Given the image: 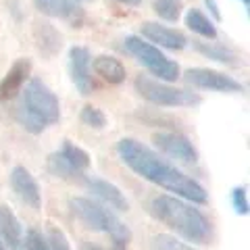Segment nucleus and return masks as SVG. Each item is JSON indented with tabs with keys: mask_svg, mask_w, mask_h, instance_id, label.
I'll return each instance as SVG.
<instances>
[{
	"mask_svg": "<svg viewBox=\"0 0 250 250\" xmlns=\"http://www.w3.org/2000/svg\"><path fill=\"white\" fill-rule=\"evenodd\" d=\"M117 154L136 175L146 179V182L159 186L167 192H173L177 198H184L192 205H207L208 192L205 188L196 179L186 175L182 169L167 163L146 144L138 142L134 138H123L117 144Z\"/></svg>",
	"mask_w": 250,
	"mask_h": 250,
	"instance_id": "1",
	"label": "nucleus"
},
{
	"mask_svg": "<svg viewBox=\"0 0 250 250\" xmlns=\"http://www.w3.org/2000/svg\"><path fill=\"white\" fill-rule=\"evenodd\" d=\"M148 213L177 236L194 244H208L213 236V228L207 215L184 198L169 196V194L154 196L148 202Z\"/></svg>",
	"mask_w": 250,
	"mask_h": 250,
	"instance_id": "2",
	"label": "nucleus"
},
{
	"mask_svg": "<svg viewBox=\"0 0 250 250\" xmlns=\"http://www.w3.org/2000/svg\"><path fill=\"white\" fill-rule=\"evenodd\" d=\"M69 208H71L73 217L80 219L88 229L106 233L113 240L115 248L121 250L131 242V229L115 215L113 208L100 205V202L92 198H83V196H73L69 200Z\"/></svg>",
	"mask_w": 250,
	"mask_h": 250,
	"instance_id": "3",
	"label": "nucleus"
},
{
	"mask_svg": "<svg viewBox=\"0 0 250 250\" xmlns=\"http://www.w3.org/2000/svg\"><path fill=\"white\" fill-rule=\"evenodd\" d=\"M123 48H125L127 54H131L140 65L146 67L148 71L156 77V80L171 83V82L179 80V75H182L177 62L171 61L161 48H156V46H152L150 42H146L144 38L127 36L123 40Z\"/></svg>",
	"mask_w": 250,
	"mask_h": 250,
	"instance_id": "4",
	"label": "nucleus"
},
{
	"mask_svg": "<svg viewBox=\"0 0 250 250\" xmlns=\"http://www.w3.org/2000/svg\"><path fill=\"white\" fill-rule=\"evenodd\" d=\"M134 85L140 96L156 106H196L202 100L196 92L175 88V85H171L167 82H161L156 77L142 75V73L136 77Z\"/></svg>",
	"mask_w": 250,
	"mask_h": 250,
	"instance_id": "5",
	"label": "nucleus"
},
{
	"mask_svg": "<svg viewBox=\"0 0 250 250\" xmlns=\"http://www.w3.org/2000/svg\"><path fill=\"white\" fill-rule=\"evenodd\" d=\"M27 108L31 115H36L46 125H54L61 121V103L59 96L46 85L40 77H31L23 92V100L19 103Z\"/></svg>",
	"mask_w": 250,
	"mask_h": 250,
	"instance_id": "6",
	"label": "nucleus"
},
{
	"mask_svg": "<svg viewBox=\"0 0 250 250\" xmlns=\"http://www.w3.org/2000/svg\"><path fill=\"white\" fill-rule=\"evenodd\" d=\"M184 80L198 90H213V92H225V94H240L244 92L236 77L225 75L217 69H207V67H192L184 73Z\"/></svg>",
	"mask_w": 250,
	"mask_h": 250,
	"instance_id": "7",
	"label": "nucleus"
},
{
	"mask_svg": "<svg viewBox=\"0 0 250 250\" xmlns=\"http://www.w3.org/2000/svg\"><path fill=\"white\" fill-rule=\"evenodd\" d=\"M152 142L163 154L184 163V165H194L198 161V150L190 142V138L179 131H159L152 136Z\"/></svg>",
	"mask_w": 250,
	"mask_h": 250,
	"instance_id": "8",
	"label": "nucleus"
},
{
	"mask_svg": "<svg viewBox=\"0 0 250 250\" xmlns=\"http://www.w3.org/2000/svg\"><path fill=\"white\" fill-rule=\"evenodd\" d=\"M140 38H144L146 42H150L156 48H167V50H184L188 46V38L184 36V31H179L175 27L161 25L154 21H146L140 27Z\"/></svg>",
	"mask_w": 250,
	"mask_h": 250,
	"instance_id": "9",
	"label": "nucleus"
},
{
	"mask_svg": "<svg viewBox=\"0 0 250 250\" xmlns=\"http://www.w3.org/2000/svg\"><path fill=\"white\" fill-rule=\"evenodd\" d=\"M9 179H11L13 192L17 194L23 205H27L34 210H38L42 207V190H40V186H38L36 177L31 175L25 167H21V165L13 167Z\"/></svg>",
	"mask_w": 250,
	"mask_h": 250,
	"instance_id": "10",
	"label": "nucleus"
},
{
	"mask_svg": "<svg viewBox=\"0 0 250 250\" xmlns=\"http://www.w3.org/2000/svg\"><path fill=\"white\" fill-rule=\"evenodd\" d=\"M90 50L85 46H73L69 50V69H71V80L77 92L82 96H88L94 90V82H92V69H90Z\"/></svg>",
	"mask_w": 250,
	"mask_h": 250,
	"instance_id": "11",
	"label": "nucleus"
},
{
	"mask_svg": "<svg viewBox=\"0 0 250 250\" xmlns=\"http://www.w3.org/2000/svg\"><path fill=\"white\" fill-rule=\"evenodd\" d=\"M31 73V61L29 59H17L11 65V69L6 71V75L0 82V103L4 100H13L17 94L25 88V83L29 82Z\"/></svg>",
	"mask_w": 250,
	"mask_h": 250,
	"instance_id": "12",
	"label": "nucleus"
},
{
	"mask_svg": "<svg viewBox=\"0 0 250 250\" xmlns=\"http://www.w3.org/2000/svg\"><path fill=\"white\" fill-rule=\"evenodd\" d=\"M85 186H88V190L100 200V205H104L113 210H129V200L125 198V194L117 188L115 184L106 182L103 177H88L85 179Z\"/></svg>",
	"mask_w": 250,
	"mask_h": 250,
	"instance_id": "13",
	"label": "nucleus"
},
{
	"mask_svg": "<svg viewBox=\"0 0 250 250\" xmlns=\"http://www.w3.org/2000/svg\"><path fill=\"white\" fill-rule=\"evenodd\" d=\"M31 36H34L36 48L40 50L42 57H46V59L57 57V54L61 52V48H62V36H61V31L54 27L50 21H44V19L34 21Z\"/></svg>",
	"mask_w": 250,
	"mask_h": 250,
	"instance_id": "14",
	"label": "nucleus"
},
{
	"mask_svg": "<svg viewBox=\"0 0 250 250\" xmlns=\"http://www.w3.org/2000/svg\"><path fill=\"white\" fill-rule=\"evenodd\" d=\"M0 240L11 250H25L23 225L6 205H0Z\"/></svg>",
	"mask_w": 250,
	"mask_h": 250,
	"instance_id": "15",
	"label": "nucleus"
},
{
	"mask_svg": "<svg viewBox=\"0 0 250 250\" xmlns=\"http://www.w3.org/2000/svg\"><path fill=\"white\" fill-rule=\"evenodd\" d=\"M34 4L46 17L65 19V21H71L73 25H80L83 19V11L73 0H34Z\"/></svg>",
	"mask_w": 250,
	"mask_h": 250,
	"instance_id": "16",
	"label": "nucleus"
},
{
	"mask_svg": "<svg viewBox=\"0 0 250 250\" xmlns=\"http://www.w3.org/2000/svg\"><path fill=\"white\" fill-rule=\"evenodd\" d=\"M92 69H94V73L100 75L111 85H121L125 82V77H127L125 65L119 59L111 57V54H100V57H96L92 62Z\"/></svg>",
	"mask_w": 250,
	"mask_h": 250,
	"instance_id": "17",
	"label": "nucleus"
},
{
	"mask_svg": "<svg viewBox=\"0 0 250 250\" xmlns=\"http://www.w3.org/2000/svg\"><path fill=\"white\" fill-rule=\"evenodd\" d=\"M194 50H196L198 54H202V57H207L210 61L215 62H221V65H236L240 54L231 48V46L228 44H221V42H202V40H196L192 42Z\"/></svg>",
	"mask_w": 250,
	"mask_h": 250,
	"instance_id": "18",
	"label": "nucleus"
},
{
	"mask_svg": "<svg viewBox=\"0 0 250 250\" xmlns=\"http://www.w3.org/2000/svg\"><path fill=\"white\" fill-rule=\"evenodd\" d=\"M186 25H188V29L194 31V34L200 38H207V40H215L217 38V27H215L213 19H210L207 13H202L200 9H188Z\"/></svg>",
	"mask_w": 250,
	"mask_h": 250,
	"instance_id": "19",
	"label": "nucleus"
},
{
	"mask_svg": "<svg viewBox=\"0 0 250 250\" xmlns=\"http://www.w3.org/2000/svg\"><path fill=\"white\" fill-rule=\"evenodd\" d=\"M62 156L67 159V163L71 167H75L80 173H83V171H88L90 167V154L83 150V148H80L77 144H73L71 140H65L61 146V150H59Z\"/></svg>",
	"mask_w": 250,
	"mask_h": 250,
	"instance_id": "20",
	"label": "nucleus"
},
{
	"mask_svg": "<svg viewBox=\"0 0 250 250\" xmlns=\"http://www.w3.org/2000/svg\"><path fill=\"white\" fill-rule=\"evenodd\" d=\"M48 171L54 175V177H61V179H80L83 173H80L75 167H71L67 163V159L62 156L61 152H52L48 156Z\"/></svg>",
	"mask_w": 250,
	"mask_h": 250,
	"instance_id": "21",
	"label": "nucleus"
},
{
	"mask_svg": "<svg viewBox=\"0 0 250 250\" xmlns=\"http://www.w3.org/2000/svg\"><path fill=\"white\" fill-rule=\"evenodd\" d=\"M152 11L156 13V17L169 23H175L182 17V2L179 0H154Z\"/></svg>",
	"mask_w": 250,
	"mask_h": 250,
	"instance_id": "22",
	"label": "nucleus"
},
{
	"mask_svg": "<svg viewBox=\"0 0 250 250\" xmlns=\"http://www.w3.org/2000/svg\"><path fill=\"white\" fill-rule=\"evenodd\" d=\"M148 250H196L192 244H186L175 236H169V233H156L150 238V244Z\"/></svg>",
	"mask_w": 250,
	"mask_h": 250,
	"instance_id": "23",
	"label": "nucleus"
},
{
	"mask_svg": "<svg viewBox=\"0 0 250 250\" xmlns=\"http://www.w3.org/2000/svg\"><path fill=\"white\" fill-rule=\"evenodd\" d=\"M15 119H17V123L21 125L25 131H29V134H34V136H38V134H42V131L48 127L44 121H40L36 115H31L27 108H23L21 104L17 106V111H15Z\"/></svg>",
	"mask_w": 250,
	"mask_h": 250,
	"instance_id": "24",
	"label": "nucleus"
},
{
	"mask_svg": "<svg viewBox=\"0 0 250 250\" xmlns=\"http://www.w3.org/2000/svg\"><path fill=\"white\" fill-rule=\"evenodd\" d=\"M80 119L83 125H88L92 129H104L106 127V115L100 111V108L92 106V104H85L80 113Z\"/></svg>",
	"mask_w": 250,
	"mask_h": 250,
	"instance_id": "25",
	"label": "nucleus"
},
{
	"mask_svg": "<svg viewBox=\"0 0 250 250\" xmlns=\"http://www.w3.org/2000/svg\"><path fill=\"white\" fill-rule=\"evenodd\" d=\"M231 207H233V210H236L238 215H242V217L248 215L250 205H248V190H246V186H236L231 190Z\"/></svg>",
	"mask_w": 250,
	"mask_h": 250,
	"instance_id": "26",
	"label": "nucleus"
},
{
	"mask_svg": "<svg viewBox=\"0 0 250 250\" xmlns=\"http://www.w3.org/2000/svg\"><path fill=\"white\" fill-rule=\"evenodd\" d=\"M46 240H48L50 250H71V244H69L67 236L59 228H48V231H46Z\"/></svg>",
	"mask_w": 250,
	"mask_h": 250,
	"instance_id": "27",
	"label": "nucleus"
},
{
	"mask_svg": "<svg viewBox=\"0 0 250 250\" xmlns=\"http://www.w3.org/2000/svg\"><path fill=\"white\" fill-rule=\"evenodd\" d=\"M25 250H50V246L46 236H42V231L29 229L25 233Z\"/></svg>",
	"mask_w": 250,
	"mask_h": 250,
	"instance_id": "28",
	"label": "nucleus"
},
{
	"mask_svg": "<svg viewBox=\"0 0 250 250\" xmlns=\"http://www.w3.org/2000/svg\"><path fill=\"white\" fill-rule=\"evenodd\" d=\"M205 6L208 9V13H210V17H213L215 21H221L223 19V15H221V11H219V4H217V0H205Z\"/></svg>",
	"mask_w": 250,
	"mask_h": 250,
	"instance_id": "29",
	"label": "nucleus"
},
{
	"mask_svg": "<svg viewBox=\"0 0 250 250\" xmlns=\"http://www.w3.org/2000/svg\"><path fill=\"white\" fill-rule=\"evenodd\" d=\"M115 2L125 4V6H138V4H142V0H115Z\"/></svg>",
	"mask_w": 250,
	"mask_h": 250,
	"instance_id": "30",
	"label": "nucleus"
},
{
	"mask_svg": "<svg viewBox=\"0 0 250 250\" xmlns=\"http://www.w3.org/2000/svg\"><path fill=\"white\" fill-rule=\"evenodd\" d=\"M85 250H106V248L96 246V244H88V246H85ZM117 250H119V248H117Z\"/></svg>",
	"mask_w": 250,
	"mask_h": 250,
	"instance_id": "31",
	"label": "nucleus"
},
{
	"mask_svg": "<svg viewBox=\"0 0 250 250\" xmlns=\"http://www.w3.org/2000/svg\"><path fill=\"white\" fill-rule=\"evenodd\" d=\"M0 250H9V246H6V244H4V242H2V240H0Z\"/></svg>",
	"mask_w": 250,
	"mask_h": 250,
	"instance_id": "32",
	"label": "nucleus"
},
{
	"mask_svg": "<svg viewBox=\"0 0 250 250\" xmlns=\"http://www.w3.org/2000/svg\"><path fill=\"white\" fill-rule=\"evenodd\" d=\"M242 4H244V9H248V6H250V0H242Z\"/></svg>",
	"mask_w": 250,
	"mask_h": 250,
	"instance_id": "33",
	"label": "nucleus"
},
{
	"mask_svg": "<svg viewBox=\"0 0 250 250\" xmlns=\"http://www.w3.org/2000/svg\"><path fill=\"white\" fill-rule=\"evenodd\" d=\"M73 2H77V4H80V2H88V0H73Z\"/></svg>",
	"mask_w": 250,
	"mask_h": 250,
	"instance_id": "34",
	"label": "nucleus"
}]
</instances>
